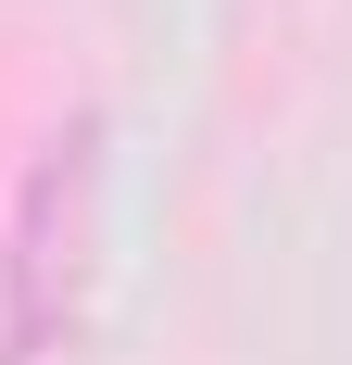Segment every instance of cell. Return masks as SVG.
Wrapping results in <instances>:
<instances>
[{
    "mask_svg": "<svg viewBox=\"0 0 352 365\" xmlns=\"http://www.w3.org/2000/svg\"><path fill=\"white\" fill-rule=\"evenodd\" d=\"M101 202H113V113L76 101L13 177V227H0V365H51L88 328L101 290Z\"/></svg>",
    "mask_w": 352,
    "mask_h": 365,
    "instance_id": "6da1fadb",
    "label": "cell"
}]
</instances>
